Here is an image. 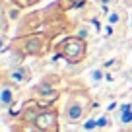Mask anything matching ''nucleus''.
I'll return each mask as SVG.
<instances>
[{
    "instance_id": "4468645a",
    "label": "nucleus",
    "mask_w": 132,
    "mask_h": 132,
    "mask_svg": "<svg viewBox=\"0 0 132 132\" xmlns=\"http://www.w3.org/2000/svg\"><path fill=\"white\" fill-rule=\"evenodd\" d=\"M12 2L18 8H27V6H33V4H37V2H41V0H12Z\"/></svg>"
},
{
    "instance_id": "f03ea898",
    "label": "nucleus",
    "mask_w": 132,
    "mask_h": 132,
    "mask_svg": "<svg viewBox=\"0 0 132 132\" xmlns=\"http://www.w3.org/2000/svg\"><path fill=\"white\" fill-rule=\"evenodd\" d=\"M56 51H58V54H60L66 62H70V64H78V62H82L84 58H86V54H87V45H86V41H84V39L72 35V37L62 39V41L58 43Z\"/></svg>"
},
{
    "instance_id": "9b49d317",
    "label": "nucleus",
    "mask_w": 132,
    "mask_h": 132,
    "mask_svg": "<svg viewBox=\"0 0 132 132\" xmlns=\"http://www.w3.org/2000/svg\"><path fill=\"white\" fill-rule=\"evenodd\" d=\"M62 10H72V8H78V6H84L86 0H58L56 2Z\"/></svg>"
},
{
    "instance_id": "6ab92c4d",
    "label": "nucleus",
    "mask_w": 132,
    "mask_h": 132,
    "mask_svg": "<svg viewBox=\"0 0 132 132\" xmlns=\"http://www.w3.org/2000/svg\"><path fill=\"white\" fill-rule=\"evenodd\" d=\"M97 2H99L101 6H105V8H107V6L111 4V2H113V0H97Z\"/></svg>"
},
{
    "instance_id": "7ed1b4c3",
    "label": "nucleus",
    "mask_w": 132,
    "mask_h": 132,
    "mask_svg": "<svg viewBox=\"0 0 132 132\" xmlns=\"http://www.w3.org/2000/svg\"><path fill=\"white\" fill-rule=\"evenodd\" d=\"M89 105H91V101H89V97H87L86 93L72 95V99L68 101V105L64 107L62 117H64V120L68 124H78L80 120H84V117H86Z\"/></svg>"
},
{
    "instance_id": "1a4fd4ad",
    "label": "nucleus",
    "mask_w": 132,
    "mask_h": 132,
    "mask_svg": "<svg viewBox=\"0 0 132 132\" xmlns=\"http://www.w3.org/2000/svg\"><path fill=\"white\" fill-rule=\"evenodd\" d=\"M117 117H119L120 124H132V103H122L117 111Z\"/></svg>"
},
{
    "instance_id": "412c9836",
    "label": "nucleus",
    "mask_w": 132,
    "mask_h": 132,
    "mask_svg": "<svg viewBox=\"0 0 132 132\" xmlns=\"http://www.w3.org/2000/svg\"><path fill=\"white\" fill-rule=\"evenodd\" d=\"M126 2H132V0H126Z\"/></svg>"
},
{
    "instance_id": "2eb2a0df",
    "label": "nucleus",
    "mask_w": 132,
    "mask_h": 132,
    "mask_svg": "<svg viewBox=\"0 0 132 132\" xmlns=\"http://www.w3.org/2000/svg\"><path fill=\"white\" fill-rule=\"evenodd\" d=\"M93 128H97V120H95V119H87L86 122H84V130L91 132Z\"/></svg>"
},
{
    "instance_id": "0eeeda50",
    "label": "nucleus",
    "mask_w": 132,
    "mask_h": 132,
    "mask_svg": "<svg viewBox=\"0 0 132 132\" xmlns=\"http://www.w3.org/2000/svg\"><path fill=\"white\" fill-rule=\"evenodd\" d=\"M35 93L37 95H43V97H49L51 101L53 99H56V95H58V91H56V87H54V84L51 82V78H45L43 82H39L37 86H35Z\"/></svg>"
},
{
    "instance_id": "dca6fc26",
    "label": "nucleus",
    "mask_w": 132,
    "mask_h": 132,
    "mask_svg": "<svg viewBox=\"0 0 132 132\" xmlns=\"http://www.w3.org/2000/svg\"><path fill=\"white\" fill-rule=\"evenodd\" d=\"M4 14H6V16H8V20H16V18L20 16V8H18V6H16V8H12V10H10V12H8V10H4Z\"/></svg>"
},
{
    "instance_id": "6e6552de",
    "label": "nucleus",
    "mask_w": 132,
    "mask_h": 132,
    "mask_svg": "<svg viewBox=\"0 0 132 132\" xmlns=\"http://www.w3.org/2000/svg\"><path fill=\"white\" fill-rule=\"evenodd\" d=\"M39 113H41V107H39L37 101H27V103L23 105V109L20 111V117H21V120H25V122H35V119H37Z\"/></svg>"
},
{
    "instance_id": "f257e3e1",
    "label": "nucleus",
    "mask_w": 132,
    "mask_h": 132,
    "mask_svg": "<svg viewBox=\"0 0 132 132\" xmlns=\"http://www.w3.org/2000/svg\"><path fill=\"white\" fill-rule=\"evenodd\" d=\"M14 49L25 56H43L49 51V35L45 33H29L14 41Z\"/></svg>"
},
{
    "instance_id": "f8f14e48",
    "label": "nucleus",
    "mask_w": 132,
    "mask_h": 132,
    "mask_svg": "<svg viewBox=\"0 0 132 132\" xmlns=\"http://www.w3.org/2000/svg\"><path fill=\"white\" fill-rule=\"evenodd\" d=\"M103 78H105L103 68H95V70H91V72H89V82L93 84V86H99V84L103 82Z\"/></svg>"
},
{
    "instance_id": "aec40b11",
    "label": "nucleus",
    "mask_w": 132,
    "mask_h": 132,
    "mask_svg": "<svg viewBox=\"0 0 132 132\" xmlns=\"http://www.w3.org/2000/svg\"><path fill=\"white\" fill-rule=\"evenodd\" d=\"M130 31H132V16H130Z\"/></svg>"
},
{
    "instance_id": "39448f33",
    "label": "nucleus",
    "mask_w": 132,
    "mask_h": 132,
    "mask_svg": "<svg viewBox=\"0 0 132 132\" xmlns=\"http://www.w3.org/2000/svg\"><path fill=\"white\" fill-rule=\"evenodd\" d=\"M6 82H10V84H14V86H23V84H27L29 82V78H31V70H29L27 66H14L12 70L6 74Z\"/></svg>"
},
{
    "instance_id": "423d86ee",
    "label": "nucleus",
    "mask_w": 132,
    "mask_h": 132,
    "mask_svg": "<svg viewBox=\"0 0 132 132\" xmlns=\"http://www.w3.org/2000/svg\"><path fill=\"white\" fill-rule=\"evenodd\" d=\"M14 101H16V87L10 82H4L2 89H0V105H2V109H10Z\"/></svg>"
},
{
    "instance_id": "ddd939ff",
    "label": "nucleus",
    "mask_w": 132,
    "mask_h": 132,
    "mask_svg": "<svg viewBox=\"0 0 132 132\" xmlns=\"http://www.w3.org/2000/svg\"><path fill=\"white\" fill-rule=\"evenodd\" d=\"M89 25H86V23H80L78 25V29H76V37H80V39H84V41H87L89 39Z\"/></svg>"
},
{
    "instance_id": "f3484780",
    "label": "nucleus",
    "mask_w": 132,
    "mask_h": 132,
    "mask_svg": "<svg viewBox=\"0 0 132 132\" xmlns=\"http://www.w3.org/2000/svg\"><path fill=\"white\" fill-rule=\"evenodd\" d=\"M113 31H115V25L105 23V27H103V35H105V37H111V35H113Z\"/></svg>"
},
{
    "instance_id": "20e7f679",
    "label": "nucleus",
    "mask_w": 132,
    "mask_h": 132,
    "mask_svg": "<svg viewBox=\"0 0 132 132\" xmlns=\"http://www.w3.org/2000/svg\"><path fill=\"white\" fill-rule=\"evenodd\" d=\"M35 132H58V113L53 107H43L33 122Z\"/></svg>"
},
{
    "instance_id": "a211bd4d",
    "label": "nucleus",
    "mask_w": 132,
    "mask_h": 132,
    "mask_svg": "<svg viewBox=\"0 0 132 132\" xmlns=\"http://www.w3.org/2000/svg\"><path fill=\"white\" fill-rule=\"evenodd\" d=\"M105 124H107V117H101V119L97 120V128H103Z\"/></svg>"
},
{
    "instance_id": "9d476101",
    "label": "nucleus",
    "mask_w": 132,
    "mask_h": 132,
    "mask_svg": "<svg viewBox=\"0 0 132 132\" xmlns=\"http://www.w3.org/2000/svg\"><path fill=\"white\" fill-rule=\"evenodd\" d=\"M126 18V12H122V8H113V10H107V23L109 25H119L120 21Z\"/></svg>"
}]
</instances>
